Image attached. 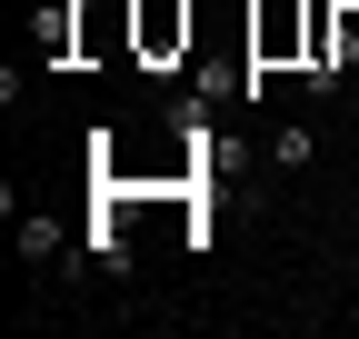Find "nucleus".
Wrapping results in <instances>:
<instances>
[{
    "mask_svg": "<svg viewBox=\"0 0 359 339\" xmlns=\"http://www.w3.org/2000/svg\"><path fill=\"white\" fill-rule=\"evenodd\" d=\"M140 50H150V60L190 50V0H140Z\"/></svg>",
    "mask_w": 359,
    "mask_h": 339,
    "instance_id": "nucleus-1",
    "label": "nucleus"
},
{
    "mask_svg": "<svg viewBox=\"0 0 359 339\" xmlns=\"http://www.w3.org/2000/svg\"><path fill=\"white\" fill-rule=\"evenodd\" d=\"M130 260V240H120V200L100 209V220H90V270H120Z\"/></svg>",
    "mask_w": 359,
    "mask_h": 339,
    "instance_id": "nucleus-3",
    "label": "nucleus"
},
{
    "mask_svg": "<svg viewBox=\"0 0 359 339\" xmlns=\"http://www.w3.org/2000/svg\"><path fill=\"white\" fill-rule=\"evenodd\" d=\"M269 160H280V170H309V160H320V130H309V120H280V130H269Z\"/></svg>",
    "mask_w": 359,
    "mask_h": 339,
    "instance_id": "nucleus-2",
    "label": "nucleus"
},
{
    "mask_svg": "<svg viewBox=\"0 0 359 339\" xmlns=\"http://www.w3.org/2000/svg\"><path fill=\"white\" fill-rule=\"evenodd\" d=\"M20 249H30V260H50V249H60V220H50V209H20Z\"/></svg>",
    "mask_w": 359,
    "mask_h": 339,
    "instance_id": "nucleus-4",
    "label": "nucleus"
}]
</instances>
